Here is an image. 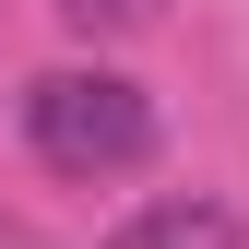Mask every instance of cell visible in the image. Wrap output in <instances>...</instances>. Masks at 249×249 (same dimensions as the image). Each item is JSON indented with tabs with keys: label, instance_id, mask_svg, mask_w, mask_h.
Masks as SVG:
<instances>
[{
	"label": "cell",
	"instance_id": "3957f363",
	"mask_svg": "<svg viewBox=\"0 0 249 249\" xmlns=\"http://www.w3.org/2000/svg\"><path fill=\"white\" fill-rule=\"evenodd\" d=\"M59 24H71V36H142L154 12H166V0H48Z\"/></svg>",
	"mask_w": 249,
	"mask_h": 249
},
{
	"label": "cell",
	"instance_id": "6da1fadb",
	"mask_svg": "<svg viewBox=\"0 0 249 249\" xmlns=\"http://www.w3.org/2000/svg\"><path fill=\"white\" fill-rule=\"evenodd\" d=\"M24 154L48 178H131V166H154V95L131 71H95V59L36 71L24 83Z\"/></svg>",
	"mask_w": 249,
	"mask_h": 249
},
{
	"label": "cell",
	"instance_id": "7a4b0ae2",
	"mask_svg": "<svg viewBox=\"0 0 249 249\" xmlns=\"http://www.w3.org/2000/svg\"><path fill=\"white\" fill-rule=\"evenodd\" d=\"M237 237H249L237 202H213V190H166V202H142L107 249H237Z\"/></svg>",
	"mask_w": 249,
	"mask_h": 249
}]
</instances>
